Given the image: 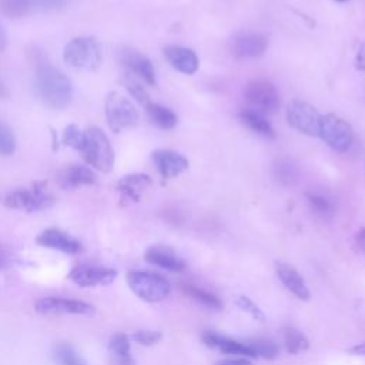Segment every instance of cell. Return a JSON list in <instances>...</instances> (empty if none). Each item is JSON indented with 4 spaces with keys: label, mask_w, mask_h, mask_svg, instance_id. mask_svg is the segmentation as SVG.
I'll return each instance as SVG.
<instances>
[{
    "label": "cell",
    "mask_w": 365,
    "mask_h": 365,
    "mask_svg": "<svg viewBox=\"0 0 365 365\" xmlns=\"http://www.w3.org/2000/svg\"><path fill=\"white\" fill-rule=\"evenodd\" d=\"M34 90L38 100L51 110H64L73 97L70 78L58 68L43 64L34 77Z\"/></svg>",
    "instance_id": "6da1fadb"
},
{
    "label": "cell",
    "mask_w": 365,
    "mask_h": 365,
    "mask_svg": "<svg viewBox=\"0 0 365 365\" xmlns=\"http://www.w3.org/2000/svg\"><path fill=\"white\" fill-rule=\"evenodd\" d=\"M78 151L88 165L101 173H108L114 165V150L111 143L98 127L93 125L83 131V141Z\"/></svg>",
    "instance_id": "7a4b0ae2"
},
{
    "label": "cell",
    "mask_w": 365,
    "mask_h": 365,
    "mask_svg": "<svg viewBox=\"0 0 365 365\" xmlns=\"http://www.w3.org/2000/svg\"><path fill=\"white\" fill-rule=\"evenodd\" d=\"M127 284L140 299L147 302L163 301L171 291L168 279L153 271H130Z\"/></svg>",
    "instance_id": "3957f363"
},
{
    "label": "cell",
    "mask_w": 365,
    "mask_h": 365,
    "mask_svg": "<svg viewBox=\"0 0 365 365\" xmlns=\"http://www.w3.org/2000/svg\"><path fill=\"white\" fill-rule=\"evenodd\" d=\"M63 57L68 66L83 70H97L103 61L100 44L88 36L73 38L64 47Z\"/></svg>",
    "instance_id": "277c9868"
},
{
    "label": "cell",
    "mask_w": 365,
    "mask_h": 365,
    "mask_svg": "<svg viewBox=\"0 0 365 365\" xmlns=\"http://www.w3.org/2000/svg\"><path fill=\"white\" fill-rule=\"evenodd\" d=\"M4 205L13 210L36 212L46 210L54 204V197L47 192L44 182H34L30 188H20L7 194L3 200Z\"/></svg>",
    "instance_id": "5b68a950"
},
{
    "label": "cell",
    "mask_w": 365,
    "mask_h": 365,
    "mask_svg": "<svg viewBox=\"0 0 365 365\" xmlns=\"http://www.w3.org/2000/svg\"><path fill=\"white\" fill-rule=\"evenodd\" d=\"M104 111L107 123L114 133L133 128L138 123V113L134 104L125 96L117 91L107 96Z\"/></svg>",
    "instance_id": "8992f818"
},
{
    "label": "cell",
    "mask_w": 365,
    "mask_h": 365,
    "mask_svg": "<svg viewBox=\"0 0 365 365\" xmlns=\"http://www.w3.org/2000/svg\"><path fill=\"white\" fill-rule=\"evenodd\" d=\"M318 135L325 141V144L338 153L346 151L352 143L351 125L335 114L321 115Z\"/></svg>",
    "instance_id": "52a82bcc"
},
{
    "label": "cell",
    "mask_w": 365,
    "mask_h": 365,
    "mask_svg": "<svg viewBox=\"0 0 365 365\" xmlns=\"http://www.w3.org/2000/svg\"><path fill=\"white\" fill-rule=\"evenodd\" d=\"M321 115L308 103L294 100L287 107V121L298 133L315 137L319 133Z\"/></svg>",
    "instance_id": "ba28073f"
},
{
    "label": "cell",
    "mask_w": 365,
    "mask_h": 365,
    "mask_svg": "<svg viewBox=\"0 0 365 365\" xmlns=\"http://www.w3.org/2000/svg\"><path fill=\"white\" fill-rule=\"evenodd\" d=\"M34 309L43 315H91L94 312L91 304L63 297H44L36 302Z\"/></svg>",
    "instance_id": "9c48e42d"
},
{
    "label": "cell",
    "mask_w": 365,
    "mask_h": 365,
    "mask_svg": "<svg viewBox=\"0 0 365 365\" xmlns=\"http://www.w3.org/2000/svg\"><path fill=\"white\" fill-rule=\"evenodd\" d=\"M245 98L258 113H274L279 106V96L272 83L267 80H251L245 86Z\"/></svg>",
    "instance_id": "30bf717a"
},
{
    "label": "cell",
    "mask_w": 365,
    "mask_h": 365,
    "mask_svg": "<svg viewBox=\"0 0 365 365\" xmlns=\"http://www.w3.org/2000/svg\"><path fill=\"white\" fill-rule=\"evenodd\" d=\"M68 277L74 284L88 288V287L110 285L115 279L117 272L111 268L81 264L71 268Z\"/></svg>",
    "instance_id": "8fae6325"
},
{
    "label": "cell",
    "mask_w": 365,
    "mask_h": 365,
    "mask_svg": "<svg viewBox=\"0 0 365 365\" xmlns=\"http://www.w3.org/2000/svg\"><path fill=\"white\" fill-rule=\"evenodd\" d=\"M268 40L261 33L244 31L232 38L231 51L237 58H254L267 50Z\"/></svg>",
    "instance_id": "7c38bea8"
},
{
    "label": "cell",
    "mask_w": 365,
    "mask_h": 365,
    "mask_svg": "<svg viewBox=\"0 0 365 365\" xmlns=\"http://www.w3.org/2000/svg\"><path fill=\"white\" fill-rule=\"evenodd\" d=\"M153 160L164 180L174 178L188 168V160L182 154L173 150H155L153 153Z\"/></svg>",
    "instance_id": "4fadbf2b"
},
{
    "label": "cell",
    "mask_w": 365,
    "mask_h": 365,
    "mask_svg": "<svg viewBox=\"0 0 365 365\" xmlns=\"http://www.w3.org/2000/svg\"><path fill=\"white\" fill-rule=\"evenodd\" d=\"M120 60L121 63L128 68V71L131 74L138 76L140 78H143L148 86H155V74H154V68L151 61L143 56L141 53H138L137 50L133 48H123L120 51Z\"/></svg>",
    "instance_id": "5bb4252c"
},
{
    "label": "cell",
    "mask_w": 365,
    "mask_h": 365,
    "mask_svg": "<svg viewBox=\"0 0 365 365\" xmlns=\"http://www.w3.org/2000/svg\"><path fill=\"white\" fill-rule=\"evenodd\" d=\"M36 241L43 247L53 248L64 254H77L81 251L80 241L58 228L44 230Z\"/></svg>",
    "instance_id": "9a60e30c"
},
{
    "label": "cell",
    "mask_w": 365,
    "mask_h": 365,
    "mask_svg": "<svg viewBox=\"0 0 365 365\" xmlns=\"http://www.w3.org/2000/svg\"><path fill=\"white\" fill-rule=\"evenodd\" d=\"M144 258L147 262L154 264L163 269L180 272L185 269V261L177 255V252L167 245H151L145 250Z\"/></svg>",
    "instance_id": "2e32d148"
},
{
    "label": "cell",
    "mask_w": 365,
    "mask_h": 365,
    "mask_svg": "<svg viewBox=\"0 0 365 365\" xmlns=\"http://www.w3.org/2000/svg\"><path fill=\"white\" fill-rule=\"evenodd\" d=\"M57 181L61 188L73 190L96 182V174L91 168L81 164H68L60 170Z\"/></svg>",
    "instance_id": "e0dca14e"
},
{
    "label": "cell",
    "mask_w": 365,
    "mask_h": 365,
    "mask_svg": "<svg viewBox=\"0 0 365 365\" xmlns=\"http://www.w3.org/2000/svg\"><path fill=\"white\" fill-rule=\"evenodd\" d=\"M202 342L207 346L215 348L224 354H231V355H240V356H245V358H254L252 352L250 351V348L245 345V342L241 341H235L230 336L221 335L218 332L214 331H205L201 335Z\"/></svg>",
    "instance_id": "ac0fdd59"
},
{
    "label": "cell",
    "mask_w": 365,
    "mask_h": 365,
    "mask_svg": "<svg viewBox=\"0 0 365 365\" xmlns=\"http://www.w3.org/2000/svg\"><path fill=\"white\" fill-rule=\"evenodd\" d=\"M164 56L171 67L184 74H194L198 70L197 54L187 47L167 46L164 47Z\"/></svg>",
    "instance_id": "d6986e66"
},
{
    "label": "cell",
    "mask_w": 365,
    "mask_h": 365,
    "mask_svg": "<svg viewBox=\"0 0 365 365\" xmlns=\"http://www.w3.org/2000/svg\"><path fill=\"white\" fill-rule=\"evenodd\" d=\"M277 275L282 285L298 299L301 301H308L309 299V289L301 277V274L289 264L287 262H278L275 267Z\"/></svg>",
    "instance_id": "ffe728a7"
},
{
    "label": "cell",
    "mask_w": 365,
    "mask_h": 365,
    "mask_svg": "<svg viewBox=\"0 0 365 365\" xmlns=\"http://www.w3.org/2000/svg\"><path fill=\"white\" fill-rule=\"evenodd\" d=\"M108 351L111 358V365H135V361L131 355L130 339L125 334L117 332L110 338Z\"/></svg>",
    "instance_id": "44dd1931"
},
{
    "label": "cell",
    "mask_w": 365,
    "mask_h": 365,
    "mask_svg": "<svg viewBox=\"0 0 365 365\" xmlns=\"http://www.w3.org/2000/svg\"><path fill=\"white\" fill-rule=\"evenodd\" d=\"M151 184V178L147 174L135 173L124 175L117 182V190L121 192L124 198L138 201L141 191H144Z\"/></svg>",
    "instance_id": "7402d4cb"
},
{
    "label": "cell",
    "mask_w": 365,
    "mask_h": 365,
    "mask_svg": "<svg viewBox=\"0 0 365 365\" xmlns=\"http://www.w3.org/2000/svg\"><path fill=\"white\" fill-rule=\"evenodd\" d=\"M240 120L255 134H259V135L267 137V138H274L275 137L274 128L267 121V118L261 113H258L252 108H244L240 113Z\"/></svg>",
    "instance_id": "603a6c76"
},
{
    "label": "cell",
    "mask_w": 365,
    "mask_h": 365,
    "mask_svg": "<svg viewBox=\"0 0 365 365\" xmlns=\"http://www.w3.org/2000/svg\"><path fill=\"white\" fill-rule=\"evenodd\" d=\"M145 110L147 114L150 117V120L160 128L163 130H171L175 127L177 124V115L174 114V111H171L170 108L157 104V103H147L145 104Z\"/></svg>",
    "instance_id": "cb8c5ba5"
},
{
    "label": "cell",
    "mask_w": 365,
    "mask_h": 365,
    "mask_svg": "<svg viewBox=\"0 0 365 365\" xmlns=\"http://www.w3.org/2000/svg\"><path fill=\"white\" fill-rule=\"evenodd\" d=\"M181 291L191 299L197 301L198 304H201L210 309H221L222 308V301L215 294H212L204 288H200L194 284H182Z\"/></svg>",
    "instance_id": "d4e9b609"
},
{
    "label": "cell",
    "mask_w": 365,
    "mask_h": 365,
    "mask_svg": "<svg viewBox=\"0 0 365 365\" xmlns=\"http://www.w3.org/2000/svg\"><path fill=\"white\" fill-rule=\"evenodd\" d=\"M244 342L250 348V351L252 352L254 358L274 359L279 355V346L271 339L255 338V339H248V341H244Z\"/></svg>",
    "instance_id": "484cf974"
},
{
    "label": "cell",
    "mask_w": 365,
    "mask_h": 365,
    "mask_svg": "<svg viewBox=\"0 0 365 365\" xmlns=\"http://www.w3.org/2000/svg\"><path fill=\"white\" fill-rule=\"evenodd\" d=\"M53 356L58 365H87L73 345L58 342L53 348Z\"/></svg>",
    "instance_id": "4316f807"
},
{
    "label": "cell",
    "mask_w": 365,
    "mask_h": 365,
    "mask_svg": "<svg viewBox=\"0 0 365 365\" xmlns=\"http://www.w3.org/2000/svg\"><path fill=\"white\" fill-rule=\"evenodd\" d=\"M284 344H285L287 351L294 355L307 351L309 346L308 338L301 331H298L297 328H292V327H287L284 329Z\"/></svg>",
    "instance_id": "83f0119b"
},
{
    "label": "cell",
    "mask_w": 365,
    "mask_h": 365,
    "mask_svg": "<svg viewBox=\"0 0 365 365\" xmlns=\"http://www.w3.org/2000/svg\"><path fill=\"white\" fill-rule=\"evenodd\" d=\"M34 7V0H0V10L4 16L19 19L27 16Z\"/></svg>",
    "instance_id": "f1b7e54d"
},
{
    "label": "cell",
    "mask_w": 365,
    "mask_h": 365,
    "mask_svg": "<svg viewBox=\"0 0 365 365\" xmlns=\"http://www.w3.org/2000/svg\"><path fill=\"white\" fill-rule=\"evenodd\" d=\"M274 175L281 184H292L298 175V170L291 160L281 158L274 165Z\"/></svg>",
    "instance_id": "f546056e"
},
{
    "label": "cell",
    "mask_w": 365,
    "mask_h": 365,
    "mask_svg": "<svg viewBox=\"0 0 365 365\" xmlns=\"http://www.w3.org/2000/svg\"><path fill=\"white\" fill-rule=\"evenodd\" d=\"M307 200H308V204H309L311 210L318 215L328 217L335 210L334 202L329 198H327L321 194H307Z\"/></svg>",
    "instance_id": "4dcf8cb0"
},
{
    "label": "cell",
    "mask_w": 365,
    "mask_h": 365,
    "mask_svg": "<svg viewBox=\"0 0 365 365\" xmlns=\"http://www.w3.org/2000/svg\"><path fill=\"white\" fill-rule=\"evenodd\" d=\"M16 150V137L11 128L0 121V155H11Z\"/></svg>",
    "instance_id": "1f68e13d"
},
{
    "label": "cell",
    "mask_w": 365,
    "mask_h": 365,
    "mask_svg": "<svg viewBox=\"0 0 365 365\" xmlns=\"http://www.w3.org/2000/svg\"><path fill=\"white\" fill-rule=\"evenodd\" d=\"M124 84H125V88L128 90V93L141 104H147L148 103V94L147 91L144 90V87L137 81L135 77H133L131 74H128L125 78H124Z\"/></svg>",
    "instance_id": "d6a6232c"
},
{
    "label": "cell",
    "mask_w": 365,
    "mask_h": 365,
    "mask_svg": "<svg viewBox=\"0 0 365 365\" xmlns=\"http://www.w3.org/2000/svg\"><path fill=\"white\" fill-rule=\"evenodd\" d=\"M81 141H83V131L76 124H70L64 128V133H63V144L64 145H68L78 151Z\"/></svg>",
    "instance_id": "836d02e7"
},
{
    "label": "cell",
    "mask_w": 365,
    "mask_h": 365,
    "mask_svg": "<svg viewBox=\"0 0 365 365\" xmlns=\"http://www.w3.org/2000/svg\"><path fill=\"white\" fill-rule=\"evenodd\" d=\"M133 341L140 344V345H144V346H151V345H155L157 342L161 341L163 338V334L158 332V331H148V329H140V331H135L133 335H131Z\"/></svg>",
    "instance_id": "e575fe53"
},
{
    "label": "cell",
    "mask_w": 365,
    "mask_h": 365,
    "mask_svg": "<svg viewBox=\"0 0 365 365\" xmlns=\"http://www.w3.org/2000/svg\"><path fill=\"white\" fill-rule=\"evenodd\" d=\"M235 304H237L242 311L248 312L254 319H258V321H264V319H265V315H264V312L261 311V308H259L252 299H250L248 297L240 295V297L237 298Z\"/></svg>",
    "instance_id": "d590c367"
},
{
    "label": "cell",
    "mask_w": 365,
    "mask_h": 365,
    "mask_svg": "<svg viewBox=\"0 0 365 365\" xmlns=\"http://www.w3.org/2000/svg\"><path fill=\"white\" fill-rule=\"evenodd\" d=\"M68 0H34V6L40 7L41 10H48V11H54V10H60L67 4Z\"/></svg>",
    "instance_id": "8d00e7d4"
},
{
    "label": "cell",
    "mask_w": 365,
    "mask_h": 365,
    "mask_svg": "<svg viewBox=\"0 0 365 365\" xmlns=\"http://www.w3.org/2000/svg\"><path fill=\"white\" fill-rule=\"evenodd\" d=\"M214 365H252V362L245 356H237V358L220 359Z\"/></svg>",
    "instance_id": "74e56055"
},
{
    "label": "cell",
    "mask_w": 365,
    "mask_h": 365,
    "mask_svg": "<svg viewBox=\"0 0 365 365\" xmlns=\"http://www.w3.org/2000/svg\"><path fill=\"white\" fill-rule=\"evenodd\" d=\"M355 66L358 70L365 71V43L359 47L358 53H356V58H355Z\"/></svg>",
    "instance_id": "f35d334b"
},
{
    "label": "cell",
    "mask_w": 365,
    "mask_h": 365,
    "mask_svg": "<svg viewBox=\"0 0 365 365\" xmlns=\"http://www.w3.org/2000/svg\"><path fill=\"white\" fill-rule=\"evenodd\" d=\"M348 352H351V354H354V355L365 356V342H362V344H356V345L351 346V348L348 349Z\"/></svg>",
    "instance_id": "ab89813d"
},
{
    "label": "cell",
    "mask_w": 365,
    "mask_h": 365,
    "mask_svg": "<svg viewBox=\"0 0 365 365\" xmlns=\"http://www.w3.org/2000/svg\"><path fill=\"white\" fill-rule=\"evenodd\" d=\"M7 44H9L7 34H6V31L3 30V27H1V24H0V53H1L3 50H6Z\"/></svg>",
    "instance_id": "60d3db41"
},
{
    "label": "cell",
    "mask_w": 365,
    "mask_h": 365,
    "mask_svg": "<svg viewBox=\"0 0 365 365\" xmlns=\"http://www.w3.org/2000/svg\"><path fill=\"white\" fill-rule=\"evenodd\" d=\"M356 241H358L359 248L365 252V228L361 230V231L356 234Z\"/></svg>",
    "instance_id": "b9f144b4"
},
{
    "label": "cell",
    "mask_w": 365,
    "mask_h": 365,
    "mask_svg": "<svg viewBox=\"0 0 365 365\" xmlns=\"http://www.w3.org/2000/svg\"><path fill=\"white\" fill-rule=\"evenodd\" d=\"M9 96V90L7 87L0 81V98H6Z\"/></svg>",
    "instance_id": "7bdbcfd3"
},
{
    "label": "cell",
    "mask_w": 365,
    "mask_h": 365,
    "mask_svg": "<svg viewBox=\"0 0 365 365\" xmlns=\"http://www.w3.org/2000/svg\"><path fill=\"white\" fill-rule=\"evenodd\" d=\"M4 264H6V262H4V257L0 254V268H3Z\"/></svg>",
    "instance_id": "ee69618b"
},
{
    "label": "cell",
    "mask_w": 365,
    "mask_h": 365,
    "mask_svg": "<svg viewBox=\"0 0 365 365\" xmlns=\"http://www.w3.org/2000/svg\"><path fill=\"white\" fill-rule=\"evenodd\" d=\"M335 1H339V3H344V1H346V0H335Z\"/></svg>",
    "instance_id": "f6af8a7d"
}]
</instances>
